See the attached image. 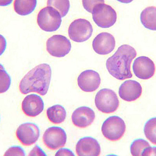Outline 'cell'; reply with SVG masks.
Listing matches in <instances>:
<instances>
[{
    "instance_id": "obj_2",
    "label": "cell",
    "mask_w": 156,
    "mask_h": 156,
    "mask_svg": "<svg viewBox=\"0 0 156 156\" xmlns=\"http://www.w3.org/2000/svg\"><path fill=\"white\" fill-rule=\"evenodd\" d=\"M135 49L129 45H122L115 53L107 60L106 65L109 73L118 80H125L133 76L131 64L136 57Z\"/></svg>"
},
{
    "instance_id": "obj_21",
    "label": "cell",
    "mask_w": 156,
    "mask_h": 156,
    "mask_svg": "<svg viewBox=\"0 0 156 156\" xmlns=\"http://www.w3.org/2000/svg\"><path fill=\"white\" fill-rule=\"evenodd\" d=\"M146 137L153 144H156V118H152L147 121L144 126Z\"/></svg>"
},
{
    "instance_id": "obj_13",
    "label": "cell",
    "mask_w": 156,
    "mask_h": 156,
    "mask_svg": "<svg viewBox=\"0 0 156 156\" xmlns=\"http://www.w3.org/2000/svg\"><path fill=\"white\" fill-rule=\"evenodd\" d=\"M115 46V37L108 32L98 34L93 41V48L99 55H107L112 53Z\"/></svg>"
},
{
    "instance_id": "obj_17",
    "label": "cell",
    "mask_w": 156,
    "mask_h": 156,
    "mask_svg": "<svg viewBox=\"0 0 156 156\" xmlns=\"http://www.w3.org/2000/svg\"><path fill=\"white\" fill-rule=\"evenodd\" d=\"M95 118V114L92 108L82 106L76 108L71 116L72 122L78 128H87L92 124Z\"/></svg>"
},
{
    "instance_id": "obj_11",
    "label": "cell",
    "mask_w": 156,
    "mask_h": 156,
    "mask_svg": "<svg viewBox=\"0 0 156 156\" xmlns=\"http://www.w3.org/2000/svg\"><path fill=\"white\" fill-rule=\"evenodd\" d=\"M132 67L135 76L143 80L151 78L154 75L156 70L154 62L146 56H140L135 59Z\"/></svg>"
},
{
    "instance_id": "obj_26",
    "label": "cell",
    "mask_w": 156,
    "mask_h": 156,
    "mask_svg": "<svg viewBox=\"0 0 156 156\" xmlns=\"http://www.w3.org/2000/svg\"><path fill=\"white\" fill-rule=\"evenodd\" d=\"M105 2V1H82V4L84 9L88 12L92 13L93 7L98 4Z\"/></svg>"
},
{
    "instance_id": "obj_28",
    "label": "cell",
    "mask_w": 156,
    "mask_h": 156,
    "mask_svg": "<svg viewBox=\"0 0 156 156\" xmlns=\"http://www.w3.org/2000/svg\"><path fill=\"white\" fill-rule=\"evenodd\" d=\"M55 156H75V154L73 153V151L67 149V148H61L57 151V153H56Z\"/></svg>"
},
{
    "instance_id": "obj_15",
    "label": "cell",
    "mask_w": 156,
    "mask_h": 156,
    "mask_svg": "<svg viewBox=\"0 0 156 156\" xmlns=\"http://www.w3.org/2000/svg\"><path fill=\"white\" fill-rule=\"evenodd\" d=\"M44 104L41 96L36 94H30L25 97L21 104L23 113L27 116L35 117L41 114Z\"/></svg>"
},
{
    "instance_id": "obj_22",
    "label": "cell",
    "mask_w": 156,
    "mask_h": 156,
    "mask_svg": "<svg viewBox=\"0 0 156 156\" xmlns=\"http://www.w3.org/2000/svg\"><path fill=\"white\" fill-rule=\"evenodd\" d=\"M48 6H51L58 11L62 17H64L67 14L70 9L69 1H58L49 0L47 2Z\"/></svg>"
},
{
    "instance_id": "obj_14",
    "label": "cell",
    "mask_w": 156,
    "mask_h": 156,
    "mask_svg": "<svg viewBox=\"0 0 156 156\" xmlns=\"http://www.w3.org/2000/svg\"><path fill=\"white\" fill-rule=\"evenodd\" d=\"M76 154L79 156H98L101 149L98 140L92 137H84L79 140L76 147Z\"/></svg>"
},
{
    "instance_id": "obj_8",
    "label": "cell",
    "mask_w": 156,
    "mask_h": 156,
    "mask_svg": "<svg viewBox=\"0 0 156 156\" xmlns=\"http://www.w3.org/2000/svg\"><path fill=\"white\" fill-rule=\"evenodd\" d=\"M71 49L70 41L67 37L62 35H54L46 42L47 51L54 57H65L69 53Z\"/></svg>"
},
{
    "instance_id": "obj_24",
    "label": "cell",
    "mask_w": 156,
    "mask_h": 156,
    "mask_svg": "<svg viewBox=\"0 0 156 156\" xmlns=\"http://www.w3.org/2000/svg\"><path fill=\"white\" fill-rule=\"evenodd\" d=\"M1 79V93L5 92L9 89L11 84V78L7 73L2 65L0 69Z\"/></svg>"
},
{
    "instance_id": "obj_1",
    "label": "cell",
    "mask_w": 156,
    "mask_h": 156,
    "mask_svg": "<svg viewBox=\"0 0 156 156\" xmlns=\"http://www.w3.org/2000/svg\"><path fill=\"white\" fill-rule=\"evenodd\" d=\"M51 69L48 64L36 66L25 75L20 83V90L23 94L36 92L44 96L48 92L51 81Z\"/></svg>"
},
{
    "instance_id": "obj_4",
    "label": "cell",
    "mask_w": 156,
    "mask_h": 156,
    "mask_svg": "<svg viewBox=\"0 0 156 156\" xmlns=\"http://www.w3.org/2000/svg\"><path fill=\"white\" fill-rule=\"evenodd\" d=\"M93 20L98 26L108 28L115 24L117 15L115 10L105 2L98 4L92 10Z\"/></svg>"
},
{
    "instance_id": "obj_5",
    "label": "cell",
    "mask_w": 156,
    "mask_h": 156,
    "mask_svg": "<svg viewBox=\"0 0 156 156\" xmlns=\"http://www.w3.org/2000/svg\"><path fill=\"white\" fill-rule=\"evenodd\" d=\"M95 104L100 112L110 114L115 112L119 107V99L114 90L103 89L97 93L95 98Z\"/></svg>"
},
{
    "instance_id": "obj_12",
    "label": "cell",
    "mask_w": 156,
    "mask_h": 156,
    "mask_svg": "<svg viewBox=\"0 0 156 156\" xmlns=\"http://www.w3.org/2000/svg\"><path fill=\"white\" fill-rule=\"evenodd\" d=\"M78 85L85 92H92L99 87L101 79L99 73L93 70H87L78 76Z\"/></svg>"
},
{
    "instance_id": "obj_29",
    "label": "cell",
    "mask_w": 156,
    "mask_h": 156,
    "mask_svg": "<svg viewBox=\"0 0 156 156\" xmlns=\"http://www.w3.org/2000/svg\"><path fill=\"white\" fill-rule=\"evenodd\" d=\"M156 147H147L146 149H144L142 154V156H156Z\"/></svg>"
},
{
    "instance_id": "obj_16",
    "label": "cell",
    "mask_w": 156,
    "mask_h": 156,
    "mask_svg": "<svg viewBox=\"0 0 156 156\" xmlns=\"http://www.w3.org/2000/svg\"><path fill=\"white\" fill-rule=\"evenodd\" d=\"M142 94V86L135 80H126L119 87V96L125 101H135Z\"/></svg>"
},
{
    "instance_id": "obj_25",
    "label": "cell",
    "mask_w": 156,
    "mask_h": 156,
    "mask_svg": "<svg viewBox=\"0 0 156 156\" xmlns=\"http://www.w3.org/2000/svg\"><path fill=\"white\" fill-rule=\"evenodd\" d=\"M26 153L23 148L20 146H12L6 151L4 156H26Z\"/></svg>"
},
{
    "instance_id": "obj_10",
    "label": "cell",
    "mask_w": 156,
    "mask_h": 156,
    "mask_svg": "<svg viewBox=\"0 0 156 156\" xmlns=\"http://www.w3.org/2000/svg\"><path fill=\"white\" fill-rule=\"evenodd\" d=\"M16 136L21 144L30 146L34 144L40 137V129L35 123L27 122L20 125L16 131Z\"/></svg>"
},
{
    "instance_id": "obj_9",
    "label": "cell",
    "mask_w": 156,
    "mask_h": 156,
    "mask_svg": "<svg viewBox=\"0 0 156 156\" xmlns=\"http://www.w3.org/2000/svg\"><path fill=\"white\" fill-rule=\"evenodd\" d=\"M67 138L66 132L58 126L48 128L43 135L44 144L51 150H56L64 146L67 142Z\"/></svg>"
},
{
    "instance_id": "obj_23",
    "label": "cell",
    "mask_w": 156,
    "mask_h": 156,
    "mask_svg": "<svg viewBox=\"0 0 156 156\" xmlns=\"http://www.w3.org/2000/svg\"><path fill=\"white\" fill-rule=\"evenodd\" d=\"M151 146L147 140L142 138H138L134 140L130 146V151L132 156H142L144 149Z\"/></svg>"
},
{
    "instance_id": "obj_3",
    "label": "cell",
    "mask_w": 156,
    "mask_h": 156,
    "mask_svg": "<svg viewBox=\"0 0 156 156\" xmlns=\"http://www.w3.org/2000/svg\"><path fill=\"white\" fill-rule=\"evenodd\" d=\"M62 22L60 13L51 6L43 8L37 15V24L42 30L46 32H54L58 30Z\"/></svg>"
},
{
    "instance_id": "obj_20",
    "label": "cell",
    "mask_w": 156,
    "mask_h": 156,
    "mask_svg": "<svg viewBox=\"0 0 156 156\" xmlns=\"http://www.w3.org/2000/svg\"><path fill=\"white\" fill-rule=\"evenodd\" d=\"M37 4L36 0H16L14 7L16 13L20 16H26L31 14Z\"/></svg>"
},
{
    "instance_id": "obj_19",
    "label": "cell",
    "mask_w": 156,
    "mask_h": 156,
    "mask_svg": "<svg viewBox=\"0 0 156 156\" xmlns=\"http://www.w3.org/2000/svg\"><path fill=\"white\" fill-rule=\"evenodd\" d=\"M46 115L51 122L59 124L65 120L67 112L64 107L57 104L48 108L46 110Z\"/></svg>"
},
{
    "instance_id": "obj_18",
    "label": "cell",
    "mask_w": 156,
    "mask_h": 156,
    "mask_svg": "<svg viewBox=\"0 0 156 156\" xmlns=\"http://www.w3.org/2000/svg\"><path fill=\"white\" fill-rule=\"evenodd\" d=\"M140 21L146 28L156 30V8L154 6L147 7L142 11L140 16Z\"/></svg>"
},
{
    "instance_id": "obj_27",
    "label": "cell",
    "mask_w": 156,
    "mask_h": 156,
    "mask_svg": "<svg viewBox=\"0 0 156 156\" xmlns=\"http://www.w3.org/2000/svg\"><path fill=\"white\" fill-rule=\"evenodd\" d=\"M29 156H46L45 153L39 146L36 145L30 152Z\"/></svg>"
},
{
    "instance_id": "obj_7",
    "label": "cell",
    "mask_w": 156,
    "mask_h": 156,
    "mask_svg": "<svg viewBox=\"0 0 156 156\" xmlns=\"http://www.w3.org/2000/svg\"><path fill=\"white\" fill-rule=\"evenodd\" d=\"M93 31L92 25L85 19H77L73 21L69 26L68 35L76 42H83L88 40Z\"/></svg>"
},
{
    "instance_id": "obj_6",
    "label": "cell",
    "mask_w": 156,
    "mask_h": 156,
    "mask_svg": "<svg viewBox=\"0 0 156 156\" xmlns=\"http://www.w3.org/2000/svg\"><path fill=\"white\" fill-rule=\"evenodd\" d=\"M126 130L124 120L116 115L108 118L101 126L104 136L111 141H117L122 138Z\"/></svg>"
}]
</instances>
